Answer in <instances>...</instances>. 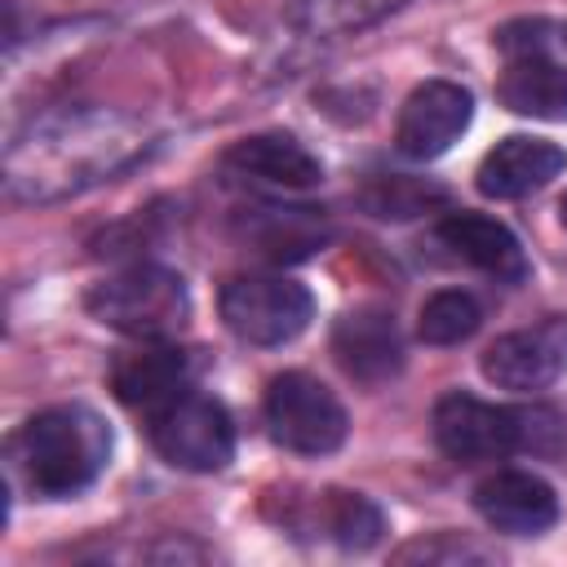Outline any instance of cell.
Wrapping results in <instances>:
<instances>
[{
	"label": "cell",
	"mask_w": 567,
	"mask_h": 567,
	"mask_svg": "<svg viewBox=\"0 0 567 567\" xmlns=\"http://www.w3.org/2000/svg\"><path fill=\"white\" fill-rule=\"evenodd\" d=\"M558 217H563V226H567V195H563V204H558Z\"/></svg>",
	"instance_id": "21"
},
{
	"label": "cell",
	"mask_w": 567,
	"mask_h": 567,
	"mask_svg": "<svg viewBox=\"0 0 567 567\" xmlns=\"http://www.w3.org/2000/svg\"><path fill=\"white\" fill-rule=\"evenodd\" d=\"M323 532L341 549H368L385 532V514L359 492H323Z\"/></svg>",
	"instance_id": "19"
},
{
	"label": "cell",
	"mask_w": 567,
	"mask_h": 567,
	"mask_svg": "<svg viewBox=\"0 0 567 567\" xmlns=\"http://www.w3.org/2000/svg\"><path fill=\"white\" fill-rule=\"evenodd\" d=\"M151 146L142 120L106 106H53L31 115L4 146V190L13 204H58L84 195Z\"/></svg>",
	"instance_id": "1"
},
{
	"label": "cell",
	"mask_w": 567,
	"mask_h": 567,
	"mask_svg": "<svg viewBox=\"0 0 567 567\" xmlns=\"http://www.w3.org/2000/svg\"><path fill=\"white\" fill-rule=\"evenodd\" d=\"M474 120V97L470 89L452 80H425L403 97L399 124H394V146L403 159H439Z\"/></svg>",
	"instance_id": "10"
},
{
	"label": "cell",
	"mask_w": 567,
	"mask_h": 567,
	"mask_svg": "<svg viewBox=\"0 0 567 567\" xmlns=\"http://www.w3.org/2000/svg\"><path fill=\"white\" fill-rule=\"evenodd\" d=\"M84 306L97 323H106L133 341H168L190 319L186 279L155 261H137V266L115 270L111 279L93 284Z\"/></svg>",
	"instance_id": "4"
},
{
	"label": "cell",
	"mask_w": 567,
	"mask_h": 567,
	"mask_svg": "<svg viewBox=\"0 0 567 567\" xmlns=\"http://www.w3.org/2000/svg\"><path fill=\"white\" fill-rule=\"evenodd\" d=\"M478 368L496 390H514V394H532V390L554 385L567 372V319L549 315L532 328L496 337L483 350Z\"/></svg>",
	"instance_id": "9"
},
{
	"label": "cell",
	"mask_w": 567,
	"mask_h": 567,
	"mask_svg": "<svg viewBox=\"0 0 567 567\" xmlns=\"http://www.w3.org/2000/svg\"><path fill=\"white\" fill-rule=\"evenodd\" d=\"M434 443L456 465L501 456L554 461L567 452V421L549 403H483L465 390H452L434 403Z\"/></svg>",
	"instance_id": "3"
},
{
	"label": "cell",
	"mask_w": 567,
	"mask_h": 567,
	"mask_svg": "<svg viewBox=\"0 0 567 567\" xmlns=\"http://www.w3.org/2000/svg\"><path fill=\"white\" fill-rule=\"evenodd\" d=\"M111 385L128 408L155 412L159 403H168L173 394H182L190 385V359L182 350H173L168 341H142L137 350H124L115 359Z\"/></svg>",
	"instance_id": "16"
},
{
	"label": "cell",
	"mask_w": 567,
	"mask_h": 567,
	"mask_svg": "<svg viewBox=\"0 0 567 567\" xmlns=\"http://www.w3.org/2000/svg\"><path fill=\"white\" fill-rule=\"evenodd\" d=\"M399 558H425V563H430V558H487V554L474 549V545H465V540H461V545H425V540H421V545H408Z\"/></svg>",
	"instance_id": "20"
},
{
	"label": "cell",
	"mask_w": 567,
	"mask_h": 567,
	"mask_svg": "<svg viewBox=\"0 0 567 567\" xmlns=\"http://www.w3.org/2000/svg\"><path fill=\"white\" fill-rule=\"evenodd\" d=\"M266 430L297 456H328L346 443L350 416L341 399L310 372H284L266 390Z\"/></svg>",
	"instance_id": "8"
},
{
	"label": "cell",
	"mask_w": 567,
	"mask_h": 567,
	"mask_svg": "<svg viewBox=\"0 0 567 567\" xmlns=\"http://www.w3.org/2000/svg\"><path fill=\"white\" fill-rule=\"evenodd\" d=\"M111 461V430L84 403H58L35 412L9 439V478L40 501H62L97 483Z\"/></svg>",
	"instance_id": "2"
},
{
	"label": "cell",
	"mask_w": 567,
	"mask_h": 567,
	"mask_svg": "<svg viewBox=\"0 0 567 567\" xmlns=\"http://www.w3.org/2000/svg\"><path fill=\"white\" fill-rule=\"evenodd\" d=\"M332 354L359 385H385L403 368V337L394 315L381 306L346 310L332 328Z\"/></svg>",
	"instance_id": "14"
},
{
	"label": "cell",
	"mask_w": 567,
	"mask_h": 567,
	"mask_svg": "<svg viewBox=\"0 0 567 567\" xmlns=\"http://www.w3.org/2000/svg\"><path fill=\"white\" fill-rule=\"evenodd\" d=\"M403 4L412 0H297L288 22L310 40H346V35H359L385 22Z\"/></svg>",
	"instance_id": "17"
},
{
	"label": "cell",
	"mask_w": 567,
	"mask_h": 567,
	"mask_svg": "<svg viewBox=\"0 0 567 567\" xmlns=\"http://www.w3.org/2000/svg\"><path fill=\"white\" fill-rule=\"evenodd\" d=\"M146 430H151L155 452L168 465L190 470V474H213L235 456V421H230V412L213 394H204L195 385H186L182 394H173L168 403L146 412Z\"/></svg>",
	"instance_id": "6"
},
{
	"label": "cell",
	"mask_w": 567,
	"mask_h": 567,
	"mask_svg": "<svg viewBox=\"0 0 567 567\" xmlns=\"http://www.w3.org/2000/svg\"><path fill=\"white\" fill-rule=\"evenodd\" d=\"M483 323V306L474 292L465 288H443L434 292L425 306H421V319H416V337L425 346H461L478 332Z\"/></svg>",
	"instance_id": "18"
},
{
	"label": "cell",
	"mask_w": 567,
	"mask_h": 567,
	"mask_svg": "<svg viewBox=\"0 0 567 567\" xmlns=\"http://www.w3.org/2000/svg\"><path fill=\"white\" fill-rule=\"evenodd\" d=\"M434 239L447 248L452 261H465V266H474L501 284L527 279V252H523L518 235L487 213H447L439 221Z\"/></svg>",
	"instance_id": "15"
},
{
	"label": "cell",
	"mask_w": 567,
	"mask_h": 567,
	"mask_svg": "<svg viewBox=\"0 0 567 567\" xmlns=\"http://www.w3.org/2000/svg\"><path fill=\"white\" fill-rule=\"evenodd\" d=\"M221 168L235 182H248L261 190H310L323 182L319 155L292 133H252L221 155Z\"/></svg>",
	"instance_id": "11"
},
{
	"label": "cell",
	"mask_w": 567,
	"mask_h": 567,
	"mask_svg": "<svg viewBox=\"0 0 567 567\" xmlns=\"http://www.w3.org/2000/svg\"><path fill=\"white\" fill-rule=\"evenodd\" d=\"M474 509L505 536H540L558 523L554 487L532 470H496L474 487Z\"/></svg>",
	"instance_id": "12"
},
{
	"label": "cell",
	"mask_w": 567,
	"mask_h": 567,
	"mask_svg": "<svg viewBox=\"0 0 567 567\" xmlns=\"http://www.w3.org/2000/svg\"><path fill=\"white\" fill-rule=\"evenodd\" d=\"M563 168H567V151L558 142L532 137V133H509L478 159L474 186L487 199H523V195L549 186Z\"/></svg>",
	"instance_id": "13"
},
{
	"label": "cell",
	"mask_w": 567,
	"mask_h": 567,
	"mask_svg": "<svg viewBox=\"0 0 567 567\" xmlns=\"http://www.w3.org/2000/svg\"><path fill=\"white\" fill-rule=\"evenodd\" d=\"M221 323L248 346H284L315 319V297L288 275H235L217 297Z\"/></svg>",
	"instance_id": "7"
},
{
	"label": "cell",
	"mask_w": 567,
	"mask_h": 567,
	"mask_svg": "<svg viewBox=\"0 0 567 567\" xmlns=\"http://www.w3.org/2000/svg\"><path fill=\"white\" fill-rule=\"evenodd\" d=\"M496 49L505 58L496 97L514 115L567 120V58L558 53V31L549 22H509Z\"/></svg>",
	"instance_id": "5"
}]
</instances>
